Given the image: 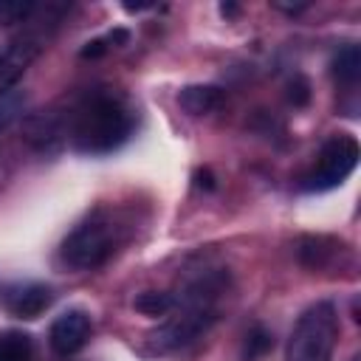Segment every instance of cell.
I'll list each match as a JSON object with an SVG mask.
<instances>
[{
  "label": "cell",
  "mask_w": 361,
  "mask_h": 361,
  "mask_svg": "<svg viewBox=\"0 0 361 361\" xmlns=\"http://www.w3.org/2000/svg\"><path fill=\"white\" fill-rule=\"evenodd\" d=\"M135 130V110L130 102L110 87H93L73 102L62 135L73 152L107 155L116 152Z\"/></svg>",
  "instance_id": "1"
},
{
  "label": "cell",
  "mask_w": 361,
  "mask_h": 361,
  "mask_svg": "<svg viewBox=\"0 0 361 361\" xmlns=\"http://www.w3.org/2000/svg\"><path fill=\"white\" fill-rule=\"evenodd\" d=\"M226 288V276L217 271H200L192 276L180 293H172L169 319L149 336L155 353H178L195 344L217 319V299Z\"/></svg>",
  "instance_id": "2"
},
{
  "label": "cell",
  "mask_w": 361,
  "mask_h": 361,
  "mask_svg": "<svg viewBox=\"0 0 361 361\" xmlns=\"http://www.w3.org/2000/svg\"><path fill=\"white\" fill-rule=\"evenodd\" d=\"M118 234L121 226L107 212H93L62 240L59 259L71 271H96L113 257L118 245Z\"/></svg>",
  "instance_id": "3"
},
{
  "label": "cell",
  "mask_w": 361,
  "mask_h": 361,
  "mask_svg": "<svg viewBox=\"0 0 361 361\" xmlns=\"http://www.w3.org/2000/svg\"><path fill=\"white\" fill-rule=\"evenodd\" d=\"M336 341H338L336 305L316 302L296 319L285 344V361H333Z\"/></svg>",
  "instance_id": "4"
},
{
  "label": "cell",
  "mask_w": 361,
  "mask_h": 361,
  "mask_svg": "<svg viewBox=\"0 0 361 361\" xmlns=\"http://www.w3.org/2000/svg\"><path fill=\"white\" fill-rule=\"evenodd\" d=\"M358 155H361V149L353 135L338 133V135L327 138L316 155L313 169L302 178V192H330V189L341 186L358 166Z\"/></svg>",
  "instance_id": "5"
},
{
  "label": "cell",
  "mask_w": 361,
  "mask_h": 361,
  "mask_svg": "<svg viewBox=\"0 0 361 361\" xmlns=\"http://www.w3.org/2000/svg\"><path fill=\"white\" fill-rule=\"evenodd\" d=\"M90 333H93V322H90V316H87L85 310L73 307V310L59 313V316L51 322L48 344H51V350H54L56 355L68 358V355L79 353V350L87 344Z\"/></svg>",
  "instance_id": "6"
},
{
  "label": "cell",
  "mask_w": 361,
  "mask_h": 361,
  "mask_svg": "<svg viewBox=\"0 0 361 361\" xmlns=\"http://www.w3.org/2000/svg\"><path fill=\"white\" fill-rule=\"evenodd\" d=\"M54 293L48 285H39V282H28V285H20V288H11L6 293V307L20 316V319H37L48 305H51Z\"/></svg>",
  "instance_id": "7"
},
{
  "label": "cell",
  "mask_w": 361,
  "mask_h": 361,
  "mask_svg": "<svg viewBox=\"0 0 361 361\" xmlns=\"http://www.w3.org/2000/svg\"><path fill=\"white\" fill-rule=\"evenodd\" d=\"M223 102V93L220 87L214 85H189L178 93V104L189 113V116H206L212 113L217 104Z\"/></svg>",
  "instance_id": "8"
},
{
  "label": "cell",
  "mask_w": 361,
  "mask_h": 361,
  "mask_svg": "<svg viewBox=\"0 0 361 361\" xmlns=\"http://www.w3.org/2000/svg\"><path fill=\"white\" fill-rule=\"evenodd\" d=\"M330 68H333V76H336L338 85L355 87V82H358V76H361V51H358V45H344V48L333 56Z\"/></svg>",
  "instance_id": "9"
},
{
  "label": "cell",
  "mask_w": 361,
  "mask_h": 361,
  "mask_svg": "<svg viewBox=\"0 0 361 361\" xmlns=\"http://www.w3.org/2000/svg\"><path fill=\"white\" fill-rule=\"evenodd\" d=\"M34 344L23 330H0V361H31Z\"/></svg>",
  "instance_id": "10"
},
{
  "label": "cell",
  "mask_w": 361,
  "mask_h": 361,
  "mask_svg": "<svg viewBox=\"0 0 361 361\" xmlns=\"http://www.w3.org/2000/svg\"><path fill=\"white\" fill-rule=\"evenodd\" d=\"M28 107V93L23 87H6L0 90V133H6Z\"/></svg>",
  "instance_id": "11"
},
{
  "label": "cell",
  "mask_w": 361,
  "mask_h": 361,
  "mask_svg": "<svg viewBox=\"0 0 361 361\" xmlns=\"http://www.w3.org/2000/svg\"><path fill=\"white\" fill-rule=\"evenodd\" d=\"M330 257H336V248L327 237H305L299 243V259L307 268H324Z\"/></svg>",
  "instance_id": "12"
},
{
  "label": "cell",
  "mask_w": 361,
  "mask_h": 361,
  "mask_svg": "<svg viewBox=\"0 0 361 361\" xmlns=\"http://www.w3.org/2000/svg\"><path fill=\"white\" fill-rule=\"evenodd\" d=\"M39 6L31 0H0V25H23Z\"/></svg>",
  "instance_id": "13"
},
{
  "label": "cell",
  "mask_w": 361,
  "mask_h": 361,
  "mask_svg": "<svg viewBox=\"0 0 361 361\" xmlns=\"http://www.w3.org/2000/svg\"><path fill=\"white\" fill-rule=\"evenodd\" d=\"M135 310L144 316H166L172 310V293L164 290H144L135 296Z\"/></svg>",
  "instance_id": "14"
},
{
  "label": "cell",
  "mask_w": 361,
  "mask_h": 361,
  "mask_svg": "<svg viewBox=\"0 0 361 361\" xmlns=\"http://www.w3.org/2000/svg\"><path fill=\"white\" fill-rule=\"evenodd\" d=\"M274 347V336L262 327H254L245 338V350H243V361H257L262 353H268Z\"/></svg>",
  "instance_id": "15"
},
{
  "label": "cell",
  "mask_w": 361,
  "mask_h": 361,
  "mask_svg": "<svg viewBox=\"0 0 361 361\" xmlns=\"http://www.w3.org/2000/svg\"><path fill=\"white\" fill-rule=\"evenodd\" d=\"M0 62H3V51H0Z\"/></svg>",
  "instance_id": "16"
}]
</instances>
